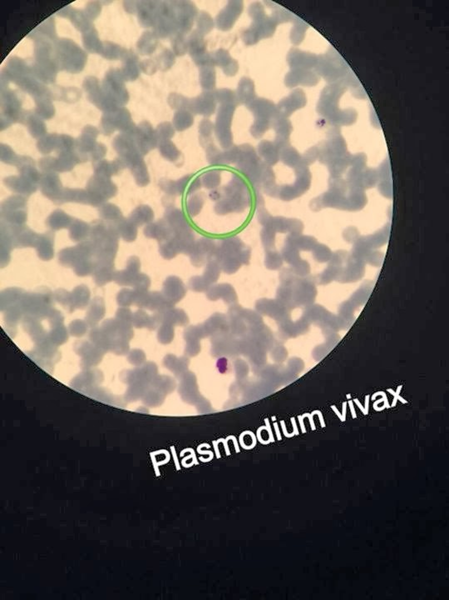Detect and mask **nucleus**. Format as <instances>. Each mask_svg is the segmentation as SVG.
Returning <instances> with one entry per match:
<instances>
[{"mask_svg": "<svg viewBox=\"0 0 449 600\" xmlns=\"http://www.w3.org/2000/svg\"><path fill=\"white\" fill-rule=\"evenodd\" d=\"M42 180L41 189H42L44 194L54 200L60 199V196L62 194V193H60L61 184H60V179L55 175H50V176L46 177V179L44 178Z\"/></svg>", "mask_w": 449, "mask_h": 600, "instance_id": "1", "label": "nucleus"}, {"mask_svg": "<svg viewBox=\"0 0 449 600\" xmlns=\"http://www.w3.org/2000/svg\"><path fill=\"white\" fill-rule=\"evenodd\" d=\"M38 253L40 258L45 260H48L54 256V248H52V238L50 234H45L38 237L37 241Z\"/></svg>", "mask_w": 449, "mask_h": 600, "instance_id": "2", "label": "nucleus"}, {"mask_svg": "<svg viewBox=\"0 0 449 600\" xmlns=\"http://www.w3.org/2000/svg\"><path fill=\"white\" fill-rule=\"evenodd\" d=\"M70 223V217L61 210L55 211L54 213H52L50 218H48V224L52 229L66 228V226L68 225Z\"/></svg>", "mask_w": 449, "mask_h": 600, "instance_id": "3", "label": "nucleus"}, {"mask_svg": "<svg viewBox=\"0 0 449 600\" xmlns=\"http://www.w3.org/2000/svg\"><path fill=\"white\" fill-rule=\"evenodd\" d=\"M89 233V227L86 223L82 221H74L71 223L70 237L74 241H81L86 238Z\"/></svg>", "mask_w": 449, "mask_h": 600, "instance_id": "4", "label": "nucleus"}, {"mask_svg": "<svg viewBox=\"0 0 449 600\" xmlns=\"http://www.w3.org/2000/svg\"><path fill=\"white\" fill-rule=\"evenodd\" d=\"M78 247V246H76ZM82 255L79 250L78 247L76 248H67L60 252V260L62 264H72L78 256Z\"/></svg>", "mask_w": 449, "mask_h": 600, "instance_id": "5", "label": "nucleus"}, {"mask_svg": "<svg viewBox=\"0 0 449 600\" xmlns=\"http://www.w3.org/2000/svg\"><path fill=\"white\" fill-rule=\"evenodd\" d=\"M100 215L104 219L115 220V219H118L119 216L121 215V212L119 210L118 208H116V206L114 205V204H106V205L104 204L100 208Z\"/></svg>", "mask_w": 449, "mask_h": 600, "instance_id": "6", "label": "nucleus"}, {"mask_svg": "<svg viewBox=\"0 0 449 600\" xmlns=\"http://www.w3.org/2000/svg\"><path fill=\"white\" fill-rule=\"evenodd\" d=\"M70 141H71V139H70V140H67V141H66V144H65V146H66V145H67L68 142H70ZM64 143H65V142L64 141V144H62V148H64ZM67 146H68V145H67Z\"/></svg>", "mask_w": 449, "mask_h": 600, "instance_id": "7", "label": "nucleus"}]
</instances>
